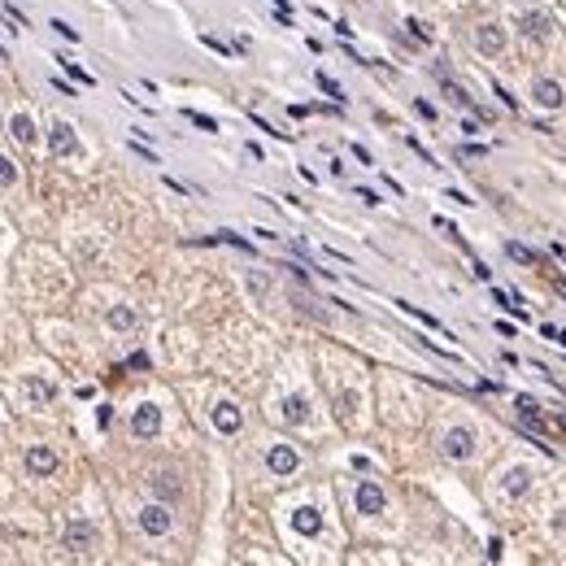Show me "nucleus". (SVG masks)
<instances>
[{
  "label": "nucleus",
  "mask_w": 566,
  "mask_h": 566,
  "mask_svg": "<svg viewBox=\"0 0 566 566\" xmlns=\"http://www.w3.org/2000/svg\"><path fill=\"white\" fill-rule=\"evenodd\" d=\"M13 179H18V170H13V166H9L5 157H0V188H9V183H13Z\"/></svg>",
  "instance_id": "obj_23"
},
{
  "label": "nucleus",
  "mask_w": 566,
  "mask_h": 566,
  "mask_svg": "<svg viewBox=\"0 0 566 566\" xmlns=\"http://www.w3.org/2000/svg\"><path fill=\"white\" fill-rule=\"evenodd\" d=\"M558 427H562V431H566V414H558Z\"/></svg>",
  "instance_id": "obj_28"
},
{
  "label": "nucleus",
  "mask_w": 566,
  "mask_h": 566,
  "mask_svg": "<svg viewBox=\"0 0 566 566\" xmlns=\"http://www.w3.org/2000/svg\"><path fill=\"white\" fill-rule=\"evenodd\" d=\"M527 479H531V475H527L523 466H519V471H510V479H505V493H510V497H519V493H527Z\"/></svg>",
  "instance_id": "obj_18"
},
{
  "label": "nucleus",
  "mask_w": 566,
  "mask_h": 566,
  "mask_svg": "<svg viewBox=\"0 0 566 566\" xmlns=\"http://www.w3.org/2000/svg\"><path fill=\"white\" fill-rule=\"evenodd\" d=\"M471 449H475V435H471L466 427H453V431L445 435V453H449V457H471Z\"/></svg>",
  "instance_id": "obj_5"
},
{
  "label": "nucleus",
  "mask_w": 566,
  "mask_h": 566,
  "mask_svg": "<svg viewBox=\"0 0 566 566\" xmlns=\"http://www.w3.org/2000/svg\"><path fill=\"white\" fill-rule=\"evenodd\" d=\"M318 88L327 92V96H336V100H344V92H340V83L331 79V74H318Z\"/></svg>",
  "instance_id": "obj_21"
},
{
  "label": "nucleus",
  "mask_w": 566,
  "mask_h": 566,
  "mask_svg": "<svg viewBox=\"0 0 566 566\" xmlns=\"http://www.w3.org/2000/svg\"><path fill=\"white\" fill-rule=\"evenodd\" d=\"M531 96H536V105H545V109H558V105H562V88H558L553 79H536Z\"/></svg>",
  "instance_id": "obj_8"
},
{
  "label": "nucleus",
  "mask_w": 566,
  "mask_h": 566,
  "mask_svg": "<svg viewBox=\"0 0 566 566\" xmlns=\"http://www.w3.org/2000/svg\"><path fill=\"white\" fill-rule=\"evenodd\" d=\"M501 44H505V35L497 27H483L479 31V48H483V53H501Z\"/></svg>",
  "instance_id": "obj_15"
},
{
  "label": "nucleus",
  "mask_w": 566,
  "mask_h": 566,
  "mask_svg": "<svg viewBox=\"0 0 566 566\" xmlns=\"http://www.w3.org/2000/svg\"><path fill=\"white\" fill-rule=\"evenodd\" d=\"M357 510L362 514H379L383 510V488L375 479H362V488H357Z\"/></svg>",
  "instance_id": "obj_4"
},
{
  "label": "nucleus",
  "mask_w": 566,
  "mask_h": 566,
  "mask_svg": "<svg viewBox=\"0 0 566 566\" xmlns=\"http://www.w3.org/2000/svg\"><path fill=\"white\" fill-rule=\"evenodd\" d=\"M9 136H13V140H22V144H27V140L35 136V131H31V118H27V114H18V118L9 122Z\"/></svg>",
  "instance_id": "obj_17"
},
{
  "label": "nucleus",
  "mask_w": 566,
  "mask_h": 566,
  "mask_svg": "<svg viewBox=\"0 0 566 566\" xmlns=\"http://www.w3.org/2000/svg\"><path fill=\"white\" fill-rule=\"evenodd\" d=\"M188 118L200 126V131H218V122H214V118H205V114H192V109H188Z\"/></svg>",
  "instance_id": "obj_24"
},
{
  "label": "nucleus",
  "mask_w": 566,
  "mask_h": 566,
  "mask_svg": "<svg viewBox=\"0 0 566 566\" xmlns=\"http://www.w3.org/2000/svg\"><path fill=\"white\" fill-rule=\"evenodd\" d=\"M292 523H296V531H301V536H318V527H323V519H318V510H314V505H301V510L292 514Z\"/></svg>",
  "instance_id": "obj_11"
},
{
  "label": "nucleus",
  "mask_w": 566,
  "mask_h": 566,
  "mask_svg": "<svg viewBox=\"0 0 566 566\" xmlns=\"http://www.w3.org/2000/svg\"><path fill=\"white\" fill-rule=\"evenodd\" d=\"M505 253L514 257V262H523V266H536V262H540V253H531L527 244H514V240L505 244Z\"/></svg>",
  "instance_id": "obj_16"
},
{
  "label": "nucleus",
  "mask_w": 566,
  "mask_h": 566,
  "mask_svg": "<svg viewBox=\"0 0 566 566\" xmlns=\"http://www.w3.org/2000/svg\"><path fill=\"white\" fill-rule=\"evenodd\" d=\"M92 545H96V531H92V523L74 519V523L66 527V549H74V553H88Z\"/></svg>",
  "instance_id": "obj_2"
},
{
  "label": "nucleus",
  "mask_w": 566,
  "mask_h": 566,
  "mask_svg": "<svg viewBox=\"0 0 566 566\" xmlns=\"http://www.w3.org/2000/svg\"><path fill=\"white\" fill-rule=\"evenodd\" d=\"M140 527H144L148 536H162V531H170V510H166V505H148V510L140 514Z\"/></svg>",
  "instance_id": "obj_6"
},
{
  "label": "nucleus",
  "mask_w": 566,
  "mask_h": 566,
  "mask_svg": "<svg viewBox=\"0 0 566 566\" xmlns=\"http://www.w3.org/2000/svg\"><path fill=\"white\" fill-rule=\"evenodd\" d=\"M305 414H310L305 397H288V401H283V419H288V423H305Z\"/></svg>",
  "instance_id": "obj_14"
},
{
  "label": "nucleus",
  "mask_w": 566,
  "mask_h": 566,
  "mask_svg": "<svg viewBox=\"0 0 566 566\" xmlns=\"http://www.w3.org/2000/svg\"><path fill=\"white\" fill-rule=\"evenodd\" d=\"M214 427L227 431V435H236V431H240V409L231 405V401H222V405L214 409Z\"/></svg>",
  "instance_id": "obj_9"
},
{
  "label": "nucleus",
  "mask_w": 566,
  "mask_h": 566,
  "mask_svg": "<svg viewBox=\"0 0 566 566\" xmlns=\"http://www.w3.org/2000/svg\"><path fill=\"white\" fill-rule=\"evenodd\" d=\"M445 96H449V100H453V105H462V109H475V100H471V96H466V92H462V88H457V83H449V79H445Z\"/></svg>",
  "instance_id": "obj_20"
},
{
  "label": "nucleus",
  "mask_w": 566,
  "mask_h": 566,
  "mask_svg": "<svg viewBox=\"0 0 566 566\" xmlns=\"http://www.w3.org/2000/svg\"><path fill=\"white\" fill-rule=\"evenodd\" d=\"M109 323H114V327H136V314H131V310H114Z\"/></svg>",
  "instance_id": "obj_22"
},
{
  "label": "nucleus",
  "mask_w": 566,
  "mask_h": 566,
  "mask_svg": "<svg viewBox=\"0 0 566 566\" xmlns=\"http://www.w3.org/2000/svg\"><path fill=\"white\" fill-rule=\"evenodd\" d=\"M514 405H519V419H523L527 427H540V405H536V397L519 392V397H514Z\"/></svg>",
  "instance_id": "obj_13"
},
{
  "label": "nucleus",
  "mask_w": 566,
  "mask_h": 566,
  "mask_svg": "<svg viewBox=\"0 0 566 566\" xmlns=\"http://www.w3.org/2000/svg\"><path fill=\"white\" fill-rule=\"evenodd\" d=\"M27 466L35 475H48V471H57V457H53V449H31L27 453Z\"/></svg>",
  "instance_id": "obj_12"
},
{
  "label": "nucleus",
  "mask_w": 566,
  "mask_h": 566,
  "mask_svg": "<svg viewBox=\"0 0 566 566\" xmlns=\"http://www.w3.org/2000/svg\"><path fill=\"white\" fill-rule=\"evenodd\" d=\"M553 340H558V344H562V349H566V331H558V336H553Z\"/></svg>",
  "instance_id": "obj_27"
},
{
  "label": "nucleus",
  "mask_w": 566,
  "mask_h": 566,
  "mask_svg": "<svg viewBox=\"0 0 566 566\" xmlns=\"http://www.w3.org/2000/svg\"><path fill=\"white\" fill-rule=\"evenodd\" d=\"M48 148H53L57 157H66V152H74V148H79V144H74V131H70L66 122H53V140H48Z\"/></svg>",
  "instance_id": "obj_10"
},
{
  "label": "nucleus",
  "mask_w": 566,
  "mask_h": 566,
  "mask_svg": "<svg viewBox=\"0 0 566 566\" xmlns=\"http://www.w3.org/2000/svg\"><path fill=\"white\" fill-rule=\"evenodd\" d=\"M523 35L527 40H549V31H553V18L549 13H540V9H531V13H523Z\"/></svg>",
  "instance_id": "obj_3"
},
{
  "label": "nucleus",
  "mask_w": 566,
  "mask_h": 566,
  "mask_svg": "<svg viewBox=\"0 0 566 566\" xmlns=\"http://www.w3.org/2000/svg\"><path fill=\"white\" fill-rule=\"evenodd\" d=\"M53 31H57V35H66V40H79V31H74L70 22H61V18H53Z\"/></svg>",
  "instance_id": "obj_25"
},
{
  "label": "nucleus",
  "mask_w": 566,
  "mask_h": 566,
  "mask_svg": "<svg viewBox=\"0 0 566 566\" xmlns=\"http://www.w3.org/2000/svg\"><path fill=\"white\" fill-rule=\"evenodd\" d=\"M405 27H409V31H414V35H419V40H431V31H427V27H423V22H405Z\"/></svg>",
  "instance_id": "obj_26"
},
{
  "label": "nucleus",
  "mask_w": 566,
  "mask_h": 566,
  "mask_svg": "<svg viewBox=\"0 0 566 566\" xmlns=\"http://www.w3.org/2000/svg\"><path fill=\"white\" fill-rule=\"evenodd\" d=\"M157 427H162V409L157 405H140L136 419H131V431L140 435V440H148V435H157Z\"/></svg>",
  "instance_id": "obj_1"
},
{
  "label": "nucleus",
  "mask_w": 566,
  "mask_h": 566,
  "mask_svg": "<svg viewBox=\"0 0 566 566\" xmlns=\"http://www.w3.org/2000/svg\"><path fill=\"white\" fill-rule=\"evenodd\" d=\"M558 292H562V296H566V283H558Z\"/></svg>",
  "instance_id": "obj_29"
},
{
  "label": "nucleus",
  "mask_w": 566,
  "mask_h": 566,
  "mask_svg": "<svg viewBox=\"0 0 566 566\" xmlns=\"http://www.w3.org/2000/svg\"><path fill=\"white\" fill-rule=\"evenodd\" d=\"M53 61H61V70L70 74V79H74V83H88V88L96 83V79H92V74H88V70H79V66H74V61H66V57H53Z\"/></svg>",
  "instance_id": "obj_19"
},
{
  "label": "nucleus",
  "mask_w": 566,
  "mask_h": 566,
  "mask_svg": "<svg viewBox=\"0 0 566 566\" xmlns=\"http://www.w3.org/2000/svg\"><path fill=\"white\" fill-rule=\"evenodd\" d=\"M266 462H270L275 475H292V471H296V453H292L288 445H275V449L266 453Z\"/></svg>",
  "instance_id": "obj_7"
}]
</instances>
